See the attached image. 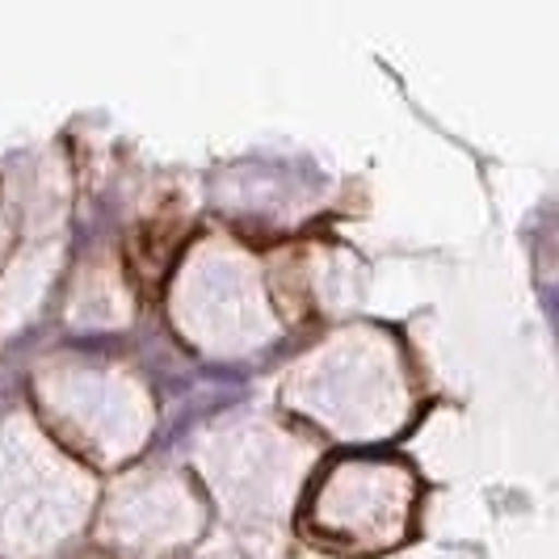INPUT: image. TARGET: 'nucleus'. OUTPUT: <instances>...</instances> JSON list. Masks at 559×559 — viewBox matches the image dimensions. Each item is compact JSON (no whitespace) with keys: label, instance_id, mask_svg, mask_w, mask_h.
<instances>
[]
</instances>
